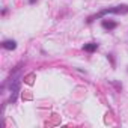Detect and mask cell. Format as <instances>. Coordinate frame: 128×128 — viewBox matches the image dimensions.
Returning a JSON list of instances; mask_svg holds the SVG:
<instances>
[{"label": "cell", "instance_id": "6da1fadb", "mask_svg": "<svg viewBox=\"0 0 128 128\" xmlns=\"http://www.w3.org/2000/svg\"><path fill=\"white\" fill-rule=\"evenodd\" d=\"M108 14L125 15V14H128V5H118V6H112V8H104V9H101L100 12H96V14H94V15H89L88 20H86V23H88V24H92L96 18H102V17H106V15H108Z\"/></svg>", "mask_w": 128, "mask_h": 128}, {"label": "cell", "instance_id": "7a4b0ae2", "mask_svg": "<svg viewBox=\"0 0 128 128\" xmlns=\"http://www.w3.org/2000/svg\"><path fill=\"white\" fill-rule=\"evenodd\" d=\"M20 84H21L20 76H14L12 80H11V86H9V90H11L9 102H11V104L17 102V98H18V94H20Z\"/></svg>", "mask_w": 128, "mask_h": 128}, {"label": "cell", "instance_id": "3957f363", "mask_svg": "<svg viewBox=\"0 0 128 128\" xmlns=\"http://www.w3.org/2000/svg\"><path fill=\"white\" fill-rule=\"evenodd\" d=\"M101 27L107 32H112L118 27V21H113V20H102L101 21Z\"/></svg>", "mask_w": 128, "mask_h": 128}, {"label": "cell", "instance_id": "277c9868", "mask_svg": "<svg viewBox=\"0 0 128 128\" xmlns=\"http://www.w3.org/2000/svg\"><path fill=\"white\" fill-rule=\"evenodd\" d=\"M2 47H3L5 50L12 51V50H15V48H17V42H15L14 39H5V41L2 42Z\"/></svg>", "mask_w": 128, "mask_h": 128}, {"label": "cell", "instance_id": "5b68a950", "mask_svg": "<svg viewBox=\"0 0 128 128\" xmlns=\"http://www.w3.org/2000/svg\"><path fill=\"white\" fill-rule=\"evenodd\" d=\"M98 44L96 42H88V44H84L83 45V50L84 51H88V53H94V51H96L98 50Z\"/></svg>", "mask_w": 128, "mask_h": 128}, {"label": "cell", "instance_id": "8992f818", "mask_svg": "<svg viewBox=\"0 0 128 128\" xmlns=\"http://www.w3.org/2000/svg\"><path fill=\"white\" fill-rule=\"evenodd\" d=\"M107 59H108V60H110V63H112V68H114V66H116V63H114L113 54H107Z\"/></svg>", "mask_w": 128, "mask_h": 128}, {"label": "cell", "instance_id": "52a82bcc", "mask_svg": "<svg viewBox=\"0 0 128 128\" xmlns=\"http://www.w3.org/2000/svg\"><path fill=\"white\" fill-rule=\"evenodd\" d=\"M6 14H8V8H5V9L2 11V15H6Z\"/></svg>", "mask_w": 128, "mask_h": 128}, {"label": "cell", "instance_id": "ba28073f", "mask_svg": "<svg viewBox=\"0 0 128 128\" xmlns=\"http://www.w3.org/2000/svg\"><path fill=\"white\" fill-rule=\"evenodd\" d=\"M29 3H30V5H35V3H36V0H29Z\"/></svg>", "mask_w": 128, "mask_h": 128}]
</instances>
